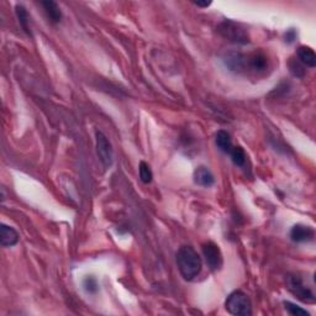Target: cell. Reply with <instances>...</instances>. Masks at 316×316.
<instances>
[{
	"instance_id": "1",
	"label": "cell",
	"mask_w": 316,
	"mask_h": 316,
	"mask_svg": "<svg viewBox=\"0 0 316 316\" xmlns=\"http://www.w3.org/2000/svg\"><path fill=\"white\" fill-rule=\"evenodd\" d=\"M178 269L185 281H193L200 275L203 262L200 256L192 246H182L176 255Z\"/></svg>"
},
{
	"instance_id": "2",
	"label": "cell",
	"mask_w": 316,
	"mask_h": 316,
	"mask_svg": "<svg viewBox=\"0 0 316 316\" xmlns=\"http://www.w3.org/2000/svg\"><path fill=\"white\" fill-rule=\"evenodd\" d=\"M225 308L231 315L249 316L252 314V304L247 294L241 290H235L227 297Z\"/></svg>"
},
{
	"instance_id": "3",
	"label": "cell",
	"mask_w": 316,
	"mask_h": 316,
	"mask_svg": "<svg viewBox=\"0 0 316 316\" xmlns=\"http://www.w3.org/2000/svg\"><path fill=\"white\" fill-rule=\"evenodd\" d=\"M219 34L222 37L226 38L227 41L233 42V44H239V45H246L248 44V34L240 24H236L235 21L226 20L224 23H221L218 28Z\"/></svg>"
},
{
	"instance_id": "4",
	"label": "cell",
	"mask_w": 316,
	"mask_h": 316,
	"mask_svg": "<svg viewBox=\"0 0 316 316\" xmlns=\"http://www.w3.org/2000/svg\"><path fill=\"white\" fill-rule=\"evenodd\" d=\"M287 288L300 302L306 304L315 303L314 293H312L311 289L304 283L302 277H299L298 275H289L287 277Z\"/></svg>"
},
{
	"instance_id": "5",
	"label": "cell",
	"mask_w": 316,
	"mask_h": 316,
	"mask_svg": "<svg viewBox=\"0 0 316 316\" xmlns=\"http://www.w3.org/2000/svg\"><path fill=\"white\" fill-rule=\"evenodd\" d=\"M95 137H96V153H98L99 158H100L104 167L109 168L111 167V164H113L114 162L113 146H111L110 141L108 140V137L105 136L103 132L96 131Z\"/></svg>"
},
{
	"instance_id": "6",
	"label": "cell",
	"mask_w": 316,
	"mask_h": 316,
	"mask_svg": "<svg viewBox=\"0 0 316 316\" xmlns=\"http://www.w3.org/2000/svg\"><path fill=\"white\" fill-rule=\"evenodd\" d=\"M203 255L204 257H205V262L210 269L215 272V270H219L221 268L224 260H222V254L220 248H219V246L216 245V243L212 242V241L204 243Z\"/></svg>"
},
{
	"instance_id": "7",
	"label": "cell",
	"mask_w": 316,
	"mask_h": 316,
	"mask_svg": "<svg viewBox=\"0 0 316 316\" xmlns=\"http://www.w3.org/2000/svg\"><path fill=\"white\" fill-rule=\"evenodd\" d=\"M268 68V57L262 51L246 55L245 57V72H254V73H262Z\"/></svg>"
},
{
	"instance_id": "8",
	"label": "cell",
	"mask_w": 316,
	"mask_h": 316,
	"mask_svg": "<svg viewBox=\"0 0 316 316\" xmlns=\"http://www.w3.org/2000/svg\"><path fill=\"white\" fill-rule=\"evenodd\" d=\"M315 237V231L314 228L306 226V225L298 224L294 225L290 230V239L294 242H309V241L314 240Z\"/></svg>"
},
{
	"instance_id": "9",
	"label": "cell",
	"mask_w": 316,
	"mask_h": 316,
	"mask_svg": "<svg viewBox=\"0 0 316 316\" xmlns=\"http://www.w3.org/2000/svg\"><path fill=\"white\" fill-rule=\"evenodd\" d=\"M194 182L197 183L198 185L209 188V186L214 185L215 178H214V174L209 168L200 165V167H198L197 170L194 171Z\"/></svg>"
},
{
	"instance_id": "10",
	"label": "cell",
	"mask_w": 316,
	"mask_h": 316,
	"mask_svg": "<svg viewBox=\"0 0 316 316\" xmlns=\"http://www.w3.org/2000/svg\"><path fill=\"white\" fill-rule=\"evenodd\" d=\"M0 242L3 247H11L19 242V234L15 228L3 224L0 227Z\"/></svg>"
},
{
	"instance_id": "11",
	"label": "cell",
	"mask_w": 316,
	"mask_h": 316,
	"mask_svg": "<svg viewBox=\"0 0 316 316\" xmlns=\"http://www.w3.org/2000/svg\"><path fill=\"white\" fill-rule=\"evenodd\" d=\"M298 59L300 63H303L304 66L310 68H314L316 66V55L312 48L308 46H300L297 51Z\"/></svg>"
},
{
	"instance_id": "12",
	"label": "cell",
	"mask_w": 316,
	"mask_h": 316,
	"mask_svg": "<svg viewBox=\"0 0 316 316\" xmlns=\"http://www.w3.org/2000/svg\"><path fill=\"white\" fill-rule=\"evenodd\" d=\"M41 5L45 9L47 17L51 20V23L57 24L62 20V11L59 9L57 3L55 2H42Z\"/></svg>"
},
{
	"instance_id": "13",
	"label": "cell",
	"mask_w": 316,
	"mask_h": 316,
	"mask_svg": "<svg viewBox=\"0 0 316 316\" xmlns=\"http://www.w3.org/2000/svg\"><path fill=\"white\" fill-rule=\"evenodd\" d=\"M215 143L218 146V149L224 153H230L233 150V141H231L230 134L226 131L221 130L216 134L215 136Z\"/></svg>"
},
{
	"instance_id": "14",
	"label": "cell",
	"mask_w": 316,
	"mask_h": 316,
	"mask_svg": "<svg viewBox=\"0 0 316 316\" xmlns=\"http://www.w3.org/2000/svg\"><path fill=\"white\" fill-rule=\"evenodd\" d=\"M231 156V159H233L234 164L237 165V167L243 168L246 165V162H247V155H246L245 150L242 149L241 146L233 147L231 152L228 153Z\"/></svg>"
},
{
	"instance_id": "15",
	"label": "cell",
	"mask_w": 316,
	"mask_h": 316,
	"mask_svg": "<svg viewBox=\"0 0 316 316\" xmlns=\"http://www.w3.org/2000/svg\"><path fill=\"white\" fill-rule=\"evenodd\" d=\"M16 15L17 19H19V23L21 25V28L24 29V31L26 32L29 36H31V30H30V17L28 11H26L25 7L23 5H16Z\"/></svg>"
},
{
	"instance_id": "16",
	"label": "cell",
	"mask_w": 316,
	"mask_h": 316,
	"mask_svg": "<svg viewBox=\"0 0 316 316\" xmlns=\"http://www.w3.org/2000/svg\"><path fill=\"white\" fill-rule=\"evenodd\" d=\"M138 172H140V179L142 180L144 184H149V183L152 182V171L146 162H141L140 167H138Z\"/></svg>"
},
{
	"instance_id": "17",
	"label": "cell",
	"mask_w": 316,
	"mask_h": 316,
	"mask_svg": "<svg viewBox=\"0 0 316 316\" xmlns=\"http://www.w3.org/2000/svg\"><path fill=\"white\" fill-rule=\"evenodd\" d=\"M283 305H284V309L287 310L289 314L293 316H309L310 315L305 309L300 308V306H298L297 304H294V303L284 302L283 303Z\"/></svg>"
},
{
	"instance_id": "18",
	"label": "cell",
	"mask_w": 316,
	"mask_h": 316,
	"mask_svg": "<svg viewBox=\"0 0 316 316\" xmlns=\"http://www.w3.org/2000/svg\"><path fill=\"white\" fill-rule=\"evenodd\" d=\"M83 287H84V290H86L87 293H89V294H95L99 289L98 282H96V279L92 276L87 277V278L84 279Z\"/></svg>"
},
{
	"instance_id": "19",
	"label": "cell",
	"mask_w": 316,
	"mask_h": 316,
	"mask_svg": "<svg viewBox=\"0 0 316 316\" xmlns=\"http://www.w3.org/2000/svg\"><path fill=\"white\" fill-rule=\"evenodd\" d=\"M289 67H290V72L294 74L296 77H303L304 76V68L302 67L298 61H291L289 63Z\"/></svg>"
},
{
	"instance_id": "20",
	"label": "cell",
	"mask_w": 316,
	"mask_h": 316,
	"mask_svg": "<svg viewBox=\"0 0 316 316\" xmlns=\"http://www.w3.org/2000/svg\"><path fill=\"white\" fill-rule=\"evenodd\" d=\"M284 38H285V42H288V44H291V42H294V40H296V38H297L296 30H294V29L288 30V31L285 32Z\"/></svg>"
},
{
	"instance_id": "21",
	"label": "cell",
	"mask_w": 316,
	"mask_h": 316,
	"mask_svg": "<svg viewBox=\"0 0 316 316\" xmlns=\"http://www.w3.org/2000/svg\"><path fill=\"white\" fill-rule=\"evenodd\" d=\"M194 4L199 8H207L212 3H194Z\"/></svg>"
}]
</instances>
